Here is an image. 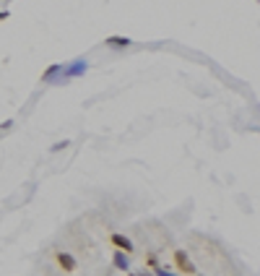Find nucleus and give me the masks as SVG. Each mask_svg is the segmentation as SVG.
<instances>
[{"instance_id": "nucleus-5", "label": "nucleus", "mask_w": 260, "mask_h": 276, "mask_svg": "<svg viewBox=\"0 0 260 276\" xmlns=\"http://www.w3.org/2000/svg\"><path fill=\"white\" fill-rule=\"evenodd\" d=\"M109 242H112L117 250H123V253H133V250H135L133 240H130V237H125V235H120V232H112V235H109Z\"/></svg>"}, {"instance_id": "nucleus-4", "label": "nucleus", "mask_w": 260, "mask_h": 276, "mask_svg": "<svg viewBox=\"0 0 260 276\" xmlns=\"http://www.w3.org/2000/svg\"><path fill=\"white\" fill-rule=\"evenodd\" d=\"M65 76H63V66L60 63H55V66H50L47 70L42 73V84H63Z\"/></svg>"}, {"instance_id": "nucleus-6", "label": "nucleus", "mask_w": 260, "mask_h": 276, "mask_svg": "<svg viewBox=\"0 0 260 276\" xmlns=\"http://www.w3.org/2000/svg\"><path fill=\"white\" fill-rule=\"evenodd\" d=\"M112 263H115V269H117V271H130L128 253H123V250H115V255H112Z\"/></svg>"}, {"instance_id": "nucleus-9", "label": "nucleus", "mask_w": 260, "mask_h": 276, "mask_svg": "<svg viewBox=\"0 0 260 276\" xmlns=\"http://www.w3.org/2000/svg\"><path fill=\"white\" fill-rule=\"evenodd\" d=\"M146 263L151 266V269H156V266H159V263H156V255H154V253H151V255H148V258H146Z\"/></svg>"}, {"instance_id": "nucleus-2", "label": "nucleus", "mask_w": 260, "mask_h": 276, "mask_svg": "<svg viewBox=\"0 0 260 276\" xmlns=\"http://www.w3.org/2000/svg\"><path fill=\"white\" fill-rule=\"evenodd\" d=\"M174 266H177V271H180V274H188V276L198 274L195 263L188 258V253H185V250H174Z\"/></svg>"}, {"instance_id": "nucleus-3", "label": "nucleus", "mask_w": 260, "mask_h": 276, "mask_svg": "<svg viewBox=\"0 0 260 276\" xmlns=\"http://www.w3.org/2000/svg\"><path fill=\"white\" fill-rule=\"evenodd\" d=\"M86 70H89V63H86V60H73L70 66H63V76H65V81H68V78L83 76Z\"/></svg>"}, {"instance_id": "nucleus-11", "label": "nucleus", "mask_w": 260, "mask_h": 276, "mask_svg": "<svg viewBox=\"0 0 260 276\" xmlns=\"http://www.w3.org/2000/svg\"><path fill=\"white\" fill-rule=\"evenodd\" d=\"M8 16H11V13H8V11H0V21H5V18Z\"/></svg>"}, {"instance_id": "nucleus-8", "label": "nucleus", "mask_w": 260, "mask_h": 276, "mask_svg": "<svg viewBox=\"0 0 260 276\" xmlns=\"http://www.w3.org/2000/svg\"><path fill=\"white\" fill-rule=\"evenodd\" d=\"M156 276H177V274H172V271H166V269H162V266H156Z\"/></svg>"}, {"instance_id": "nucleus-1", "label": "nucleus", "mask_w": 260, "mask_h": 276, "mask_svg": "<svg viewBox=\"0 0 260 276\" xmlns=\"http://www.w3.org/2000/svg\"><path fill=\"white\" fill-rule=\"evenodd\" d=\"M55 261H58V266L63 269V274H76V269H78L76 255L68 253V250H58L55 253Z\"/></svg>"}, {"instance_id": "nucleus-7", "label": "nucleus", "mask_w": 260, "mask_h": 276, "mask_svg": "<svg viewBox=\"0 0 260 276\" xmlns=\"http://www.w3.org/2000/svg\"><path fill=\"white\" fill-rule=\"evenodd\" d=\"M130 42H133V39H128V36H107V39H104L107 47H128Z\"/></svg>"}, {"instance_id": "nucleus-10", "label": "nucleus", "mask_w": 260, "mask_h": 276, "mask_svg": "<svg viewBox=\"0 0 260 276\" xmlns=\"http://www.w3.org/2000/svg\"><path fill=\"white\" fill-rule=\"evenodd\" d=\"M65 146H68V141H60V143L52 146V151H60V149H65Z\"/></svg>"}]
</instances>
